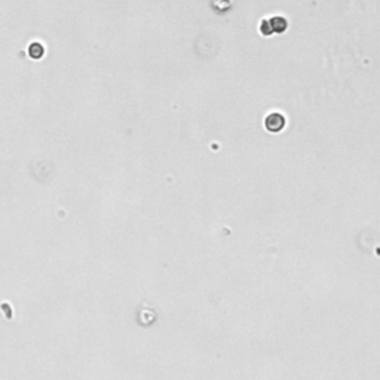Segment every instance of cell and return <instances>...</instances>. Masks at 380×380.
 I'll return each instance as SVG.
<instances>
[{
	"label": "cell",
	"mask_w": 380,
	"mask_h": 380,
	"mask_svg": "<svg viewBox=\"0 0 380 380\" xmlns=\"http://www.w3.org/2000/svg\"><path fill=\"white\" fill-rule=\"evenodd\" d=\"M264 24H267V30L263 33L264 36H270L272 31H276V33H281L287 29V21L284 18H279V17H275V18H270L269 21H263Z\"/></svg>",
	"instance_id": "7a4b0ae2"
},
{
	"label": "cell",
	"mask_w": 380,
	"mask_h": 380,
	"mask_svg": "<svg viewBox=\"0 0 380 380\" xmlns=\"http://www.w3.org/2000/svg\"><path fill=\"white\" fill-rule=\"evenodd\" d=\"M264 126L270 132H279L285 126V117L279 113H270L264 120Z\"/></svg>",
	"instance_id": "6da1fadb"
}]
</instances>
